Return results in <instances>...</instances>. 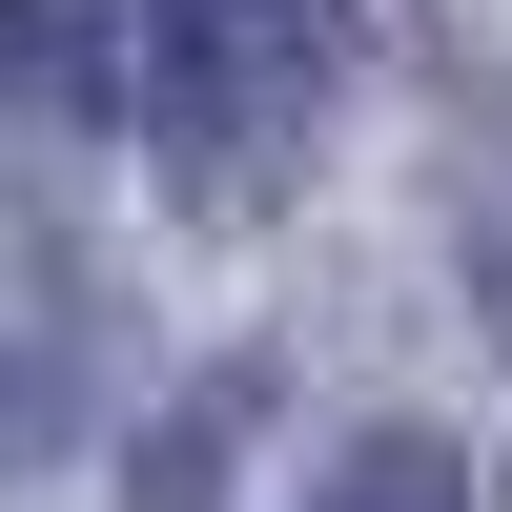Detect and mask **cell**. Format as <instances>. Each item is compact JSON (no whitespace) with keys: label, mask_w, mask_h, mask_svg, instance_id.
<instances>
[{"label":"cell","mask_w":512,"mask_h":512,"mask_svg":"<svg viewBox=\"0 0 512 512\" xmlns=\"http://www.w3.org/2000/svg\"><path fill=\"white\" fill-rule=\"evenodd\" d=\"M308 512H492V492H472L451 431H349V451L308 472Z\"/></svg>","instance_id":"2"},{"label":"cell","mask_w":512,"mask_h":512,"mask_svg":"<svg viewBox=\"0 0 512 512\" xmlns=\"http://www.w3.org/2000/svg\"><path fill=\"white\" fill-rule=\"evenodd\" d=\"M21 431H41V369H21V349H0V451H21Z\"/></svg>","instance_id":"4"},{"label":"cell","mask_w":512,"mask_h":512,"mask_svg":"<svg viewBox=\"0 0 512 512\" xmlns=\"http://www.w3.org/2000/svg\"><path fill=\"white\" fill-rule=\"evenodd\" d=\"M0 103H21V123H82V103H103V41H82V0H0Z\"/></svg>","instance_id":"3"},{"label":"cell","mask_w":512,"mask_h":512,"mask_svg":"<svg viewBox=\"0 0 512 512\" xmlns=\"http://www.w3.org/2000/svg\"><path fill=\"white\" fill-rule=\"evenodd\" d=\"M103 82L185 164H267L349 82V0H103Z\"/></svg>","instance_id":"1"}]
</instances>
